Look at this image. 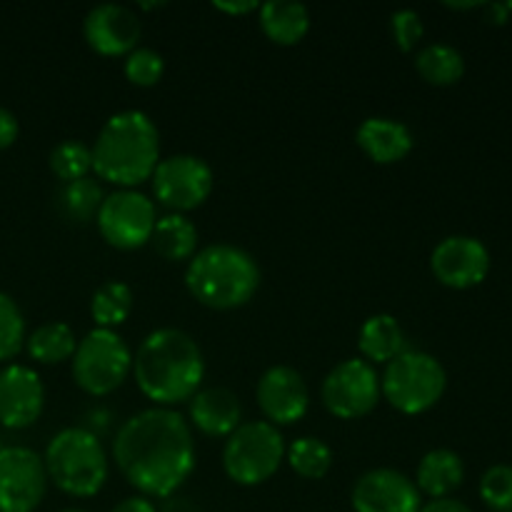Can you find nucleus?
I'll return each instance as SVG.
<instances>
[{
    "label": "nucleus",
    "mask_w": 512,
    "mask_h": 512,
    "mask_svg": "<svg viewBox=\"0 0 512 512\" xmlns=\"http://www.w3.org/2000/svg\"><path fill=\"white\" fill-rule=\"evenodd\" d=\"M415 70L430 85H455L465 73V60L453 45L433 43L415 55Z\"/></svg>",
    "instance_id": "26"
},
{
    "label": "nucleus",
    "mask_w": 512,
    "mask_h": 512,
    "mask_svg": "<svg viewBox=\"0 0 512 512\" xmlns=\"http://www.w3.org/2000/svg\"><path fill=\"white\" fill-rule=\"evenodd\" d=\"M135 305V295L130 285L120 283V280H108L100 285L90 300V315L98 323V328L113 330L123 325L130 318Z\"/></svg>",
    "instance_id": "25"
},
{
    "label": "nucleus",
    "mask_w": 512,
    "mask_h": 512,
    "mask_svg": "<svg viewBox=\"0 0 512 512\" xmlns=\"http://www.w3.org/2000/svg\"><path fill=\"white\" fill-rule=\"evenodd\" d=\"M160 5H165V3H140V8H145V10H153V8H160Z\"/></svg>",
    "instance_id": "40"
},
{
    "label": "nucleus",
    "mask_w": 512,
    "mask_h": 512,
    "mask_svg": "<svg viewBox=\"0 0 512 512\" xmlns=\"http://www.w3.org/2000/svg\"><path fill=\"white\" fill-rule=\"evenodd\" d=\"M480 498L493 512H512V468L493 465L480 480Z\"/></svg>",
    "instance_id": "32"
},
{
    "label": "nucleus",
    "mask_w": 512,
    "mask_h": 512,
    "mask_svg": "<svg viewBox=\"0 0 512 512\" xmlns=\"http://www.w3.org/2000/svg\"><path fill=\"white\" fill-rule=\"evenodd\" d=\"M63 512H85V510H63Z\"/></svg>",
    "instance_id": "41"
},
{
    "label": "nucleus",
    "mask_w": 512,
    "mask_h": 512,
    "mask_svg": "<svg viewBox=\"0 0 512 512\" xmlns=\"http://www.w3.org/2000/svg\"><path fill=\"white\" fill-rule=\"evenodd\" d=\"M90 48L108 58L130 55L138 48L140 20L130 8L118 3H103L88 10L83 23Z\"/></svg>",
    "instance_id": "17"
},
{
    "label": "nucleus",
    "mask_w": 512,
    "mask_h": 512,
    "mask_svg": "<svg viewBox=\"0 0 512 512\" xmlns=\"http://www.w3.org/2000/svg\"><path fill=\"white\" fill-rule=\"evenodd\" d=\"M508 10H510V13H512V3H508Z\"/></svg>",
    "instance_id": "42"
},
{
    "label": "nucleus",
    "mask_w": 512,
    "mask_h": 512,
    "mask_svg": "<svg viewBox=\"0 0 512 512\" xmlns=\"http://www.w3.org/2000/svg\"><path fill=\"white\" fill-rule=\"evenodd\" d=\"M213 8L223 10V13H230V15H248L253 13V10H258L260 5L255 3V0H243V3H223V0H215Z\"/></svg>",
    "instance_id": "37"
},
{
    "label": "nucleus",
    "mask_w": 512,
    "mask_h": 512,
    "mask_svg": "<svg viewBox=\"0 0 512 512\" xmlns=\"http://www.w3.org/2000/svg\"><path fill=\"white\" fill-rule=\"evenodd\" d=\"M48 163L55 178H60L63 183H73V180L88 178V173L93 170V153L88 145L78 143V140H63L53 148Z\"/></svg>",
    "instance_id": "29"
},
{
    "label": "nucleus",
    "mask_w": 512,
    "mask_h": 512,
    "mask_svg": "<svg viewBox=\"0 0 512 512\" xmlns=\"http://www.w3.org/2000/svg\"><path fill=\"white\" fill-rule=\"evenodd\" d=\"M448 388V375L438 358L420 350H403L385 365L380 395L405 415H420L438 405Z\"/></svg>",
    "instance_id": "6"
},
{
    "label": "nucleus",
    "mask_w": 512,
    "mask_h": 512,
    "mask_svg": "<svg viewBox=\"0 0 512 512\" xmlns=\"http://www.w3.org/2000/svg\"><path fill=\"white\" fill-rule=\"evenodd\" d=\"M165 73L163 55L150 48H135L125 55V78L138 88H153L160 83Z\"/></svg>",
    "instance_id": "31"
},
{
    "label": "nucleus",
    "mask_w": 512,
    "mask_h": 512,
    "mask_svg": "<svg viewBox=\"0 0 512 512\" xmlns=\"http://www.w3.org/2000/svg\"><path fill=\"white\" fill-rule=\"evenodd\" d=\"M95 223L108 245L118 250H138L153 238L158 215L148 195L135 188H120L105 195Z\"/></svg>",
    "instance_id": "9"
},
{
    "label": "nucleus",
    "mask_w": 512,
    "mask_h": 512,
    "mask_svg": "<svg viewBox=\"0 0 512 512\" xmlns=\"http://www.w3.org/2000/svg\"><path fill=\"white\" fill-rule=\"evenodd\" d=\"M288 465L295 475L305 480H320L330 473L333 465V450L320 438H298L288 450H285Z\"/></svg>",
    "instance_id": "28"
},
{
    "label": "nucleus",
    "mask_w": 512,
    "mask_h": 512,
    "mask_svg": "<svg viewBox=\"0 0 512 512\" xmlns=\"http://www.w3.org/2000/svg\"><path fill=\"white\" fill-rule=\"evenodd\" d=\"M355 140H358L360 150L380 165L398 163L413 150V133L408 130V125L393 118L363 120Z\"/></svg>",
    "instance_id": "19"
},
{
    "label": "nucleus",
    "mask_w": 512,
    "mask_h": 512,
    "mask_svg": "<svg viewBox=\"0 0 512 512\" xmlns=\"http://www.w3.org/2000/svg\"><path fill=\"white\" fill-rule=\"evenodd\" d=\"M320 398L330 415L355 420L373 413L380 400V378L370 363L360 358L343 360L323 380Z\"/></svg>",
    "instance_id": "10"
},
{
    "label": "nucleus",
    "mask_w": 512,
    "mask_h": 512,
    "mask_svg": "<svg viewBox=\"0 0 512 512\" xmlns=\"http://www.w3.org/2000/svg\"><path fill=\"white\" fill-rule=\"evenodd\" d=\"M25 348L35 363L58 365L75 355V333L65 323H45L25 338Z\"/></svg>",
    "instance_id": "24"
},
{
    "label": "nucleus",
    "mask_w": 512,
    "mask_h": 512,
    "mask_svg": "<svg viewBox=\"0 0 512 512\" xmlns=\"http://www.w3.org/2000/svg\"><path fill=\"white\" fill-rule=\"evenodd\" d=\"M45 490L43 458L23 445H0V512H33L43 503Z\"/></svg>",
    "instance_id": "12"
},
{
    "label": "nucleus",
    "mask_w": 512,
    "mask_h": 512,
    "mask_svg": "<svg viewBox=\"0 0 512 512\" xmlns=\"http://www.w3.org/2000/svg\"><path fill=\"white\" fill-rule=\"evenodd\" d=\"M190 403V423L210 438H230L240 428L243 408L233 390L208 388L198 390Z\"/></svg>",
    "instance_id": "18"
},
{
    "label": "nucleus",
    "mask_w": 512,
    "mask_h": 512,
    "mask_svg": "<svg viewBox=\"0 0 512 512\" xmlns=\"http://www.w3.org/2000/svg\"><path fill=\"white\" fill-rule=\"evenodd\" d=\"M260 28L275 45H298L310 30V13L295 0H270L258 8Z\"/></svg>",
    "instance_id": "21"
},
{
    "label": "nucleus",
    "mask_w": 512,
    "mask_h": 512,
    "mask_svg": "<svg viewBox=\"0 0 512 512\" xmlns=\"http://www.w3.org/2000/svg\"><path fill=\"white\" fill-rule=\"evenodd\" d=\"M18 133H20L18 118H15L8 108L0 105V150L10 148V145L18 140Z\"/></svg>",
    "instance_id": "34"
},
{
    "label": "nucleus",
    "mask_w": 512,
    "mask_h": 512,
    "mask_svg": "<svg viewBox=\"0 0 512 512\" xmlns=\"http://www.w3.org/2000/svg\"><path fill=\"white\" fill-rule=\"evenodd\" d=\"M480 3H448V8H460V10H468V8H478Z\"/></svg>",
    "instance_id": "39"
},
{
    "label": "nucleus",
    "mask_w": 512,
    "mask_h": 512,
    "mask_svg": "<svg viewBox=\"0 0 512 512\" xmlns=\"http://www.w3.org/2000/svg\"><path fill=\"white\" fill-rule=\"evenodd\" d=\"M358 348L363 353L365 363L388 365L390 360H395L405 350V333L393 315H370L358 333Z\"/></svg>",
    "instance_id": "22"
},
{
    "label": "nucleus",
    "mask_w": 512,
    "mask_h": 512,
    "mask_svg": "<svg viewBox=\"0 0 512 512\" xmlns=\"http://www.w3.org/2000/svg\"><path fill=\"white\" fill-rule=\"evenodd\" d=\"M113 458L123 478L143 498H168L195 468L193 430L175 410H143L120 425Z\"/></svg>",
    "instance_id": "1"
},
{
    "label": "nucleus",
    "mask_w": 512,
    "mask_h": 512,
    "mask_svg": "<svg viewBox=\"0 0 512 512\" xmlns=\"http://www.w3.org/2000/svg\"><path fill=\"white\" fill-rule=\"evenodd\" d=\"M103 200V188L93 178H80L60 188L58 210L70 223H90L93 218H98Z\"/></svg>",
    "instance_id": "27"
},
{
    "label": "nucleus",
    "mask_w": 512,
    "mask_h": 512,
    "mask_svg": "<svg viewBox=\"0 0 512 512\" xmlns=\"http://www.w3.org/2000/svg\"><path fill=\"white\" fill-rule=\"evenodd\" d=\"M420 512H473L465 503L453 498H440V500H430L428 505H423Z\"/></svg>",
    "instance_id": "35"
},
{
    "label": "nucleus",
    "mask_w": 512,
    "mask_h": 512,
    "mask_svg": "<svg viewBox=\"0 0 512 512\" xmlns=\"http://www.w3.org/2000/svg\"><path fill=\"white\" fill-rule=\"evenodd\" d=\"M133 373L140 393L153 403H188L205 378L203 350L183 330L160 328L140 343Z\"/></svg>",
    "instance_id": "2"
},
{
    "label": "nucleus",
    "mask_w": 512,
    "mask_h": 512,
    "mask_svg": "<svg viewBox=\"0 0 512 512\" xmlns=\"http://www.w3.org/2000/svg\"><path fill=\"white\" fill-rule=\"evenodd\" d=\"M90 153L98 178L118 188H135L153 178L160 163L158 128L143 110H123L105 120Z\"/></svg>",
    "instance_id": "3"
},
{
    "label": "nucleus",
    "mask_w": 512,
    "mask_h": 512,
    "mask_svg": "<svg viewBox=\"0 0 512 512\" xmlns=\"http://www.w3.org/2000/svg\"><path fill=\"white\" fill-rule=\"evenodd\" d=\"M390 33H393L395 45H398L403 53H413L415 45L423 38V20L415 10H395L390 15Z\"/></svg>",
    "instance_id": "33"
},
{
    "label": "nucleus",
    "mask_w": 512,
    "mask_h": 512,
    "mask_svg": "<svg viewBox=\"0 0 512 512\" xmlns=\"http://www.w3.org/2000/svg\"><path fill=\"white\" fill-rule=\"evenodd\" d=\"M45 473L55 488L73 498H93L108 480V455L90 430L65 428L48 443Z\"/></svg>",
    "instance_id": "5"
},
{
    "label": "nucleus",
    "mask_w": 512,
    "mask_h": 512,
    "mask_svg": "<svg viewBox=\"0 0 512 512\" xmlns=\"http://www.w3.org/2000/svg\"><path fill=\"white\" fill-rule=\"evenodd\" d=\"M153 193L173 213L200 208L213 193V170L198 155H170L155 168Z\"/></svg>",
    "instance_id": "11"
},
{
    "label": "nucleus",
    "mask_w": 512,
    "mask_h": 512,
    "mask_svg": "<svg viewBox=\"0 0 512 512\" xmlns=\"http://www.w3.org/2000/svg\"><path fill=\"white\" fill-rule=\"evenodd\" d=\"M25 345V318L8 293H0V363H8Z\"/></svg>",
    "instance_id": "30"
},
{
    "label": "nucleus",
    "mask_w": 512,
    "mask_h": 512,
    "mask_svg": "<svg viewBox=\"0 0 512 512\" xmlns=\"http://www.w3.org/2000/svg\"><path fill=\"white\" fill-rule=\"evenodd\" d=\"M420 508V490L400 470H368L353 488L355 512H420Z\"/></svg>",
    "instance_id": "16"
},
{
    "label": "nucleus",
    "mask_w": 512,
    "mask_h": 512,
    "mask_svg": "<svg viewBox=\"0 0 512 512\" xmlns=\"http://www.w3.org/2000/svg\"><path fill=\"white\" fill-rule=\"evenodd\" d=\"M465 478V465L460 460L458 453L453 450H430L418 465V473H415V488L420 493L430 495L433 500L450 498L453 490H458L463 485Z\"/></svg>",
    "instance_id": "20"
},
{
    "label": "nucleus",
    "mask_w": 512,
    "mask_h": 512,
    "mask_svg": "<svg viewBox=\"0 0 512 512\" xmlns=\"http://www.w3.org/2000/svg\"><path fill=\"white\" fill-rule=\"evenodd\" d=\"M433 275L443 285L455 290L473 288L490 273V253L478 238L470 235H450L430 255Z\"/></svg>",
    "instance_id": "13"
},
{
    "label": "nucleus",
    "mask_w": 512,
    "mask_h": 512,
    "mask_svg": "<svg viewBox=\"0 0 512 512\" xmlns=\"http://www.w3.org/2000/svg\"><path fill=\"white\" fill-rule=\"evenodd\" d=\"M133 373V353L115 330L95 328L78 343L73 378L88 395H110Z\"/></svg>",
    "instance_id": "8"
},
{
    "label": "nucleus",
    "mask_w": 512,
    "mask_h": 512,
    "mask_svg": "<svg viewBox=\"0 0 512 512\" xmlns=\"http://www.w3.org/2000/svg\"><path fill=\"white\" fill-rule=\"evenodd\" d=\"M150 243H153L155 253L160 258L170 260V263H183V260H190L195 255L198 228L185 215L170 213L165 218H158Z\"/></svg>",
    "instance_id": "23"
},
{
    "label": "nucleus",
    "mask_w": 512,
    "mask_h": 512,
    "mask_svg": "<svg viewBox=\"0 0 512 512\" xmlns=\"http://www.w3.org/2000/svg\"><path fill=\"white\" fill-rule=\"evenodd\" d=\"M258 405L270 425H293L305 418L310 405L303 375L290 365H273L258 380Z\"/></svg>",
    "instance_id": "14"
},
{
    "label": "nucleus",
    "mask_w": 512,
    "mask_h": 512,
    "mask_svg": "<svg viewBox=\"0 0 512 512\" xmlns=\"http://www.w3.org/2000/svg\"><path fill=\"white\" fill-rule=\"evenodd\" d=\"M45 408V388L40 375L28 365H5L0 370V425L23 430L38 423Z\"/></svg>",
    "instance_id": "15"
},
{
    "label": "nucleus",
    "mask_w": 512,
    "mask_h": 512,
    "mask_svg": "<svg viewBox=\"0 0 512 512\" xmlns=\"http://www.w3.org/2000/svg\"><path fill=\"white\" fill-rule=\"evenodd\" d=\"M488 13H490V20L493 23H505L508 20V5H488Z\"/></svg>",
    "instance_id": "38"
},
{
    "label": "nucleus",
    "mask_w": 512,
    "mask_h": 512,
    "mask_svg": "<svg viewBox=\"0 0 512 512\" xmlns=\"http://www.w3.org/2000/svg\"><path fill=\"white\" fill-rule=\"evenodd\" d=\"M285 460V440L268 420L240 423L223 448V468L233 483L260 485L273 478Z\"/></svg>",
    "instance_id": "7"
},
{
    "label": "nucleus",
    "mask_w": 512,
    "mask_h": 512,
    "mask_svg": "<svg viewBox=\"0 0 512 512\" xmlns=\"http://www.w3.org/2000/svg\"><path fill=\"white\" fill-rule=\"evenodd\" d=\"M185 285L205 308L233 310L255 295L260 268L248 250L225 243L208 245L190 258Z\"/></svg>",
    "instance_id": "4"
},
{
    "label": "nucleus",
    "mask_w": 512,
    "mask_h": 512,
    "mask_svg": "<svg viewBox=\"0 0 512 512\" xmlns=\"http://www.w3.org/2000/svg\"><path fill=\"white\" fill-rule=\"evenodd\" d=\"M113 512H155V505L143 495H135V498H125L123 503L115 505Z\"/></svg>",
    "instance_id": "36"
}]
</instances>
